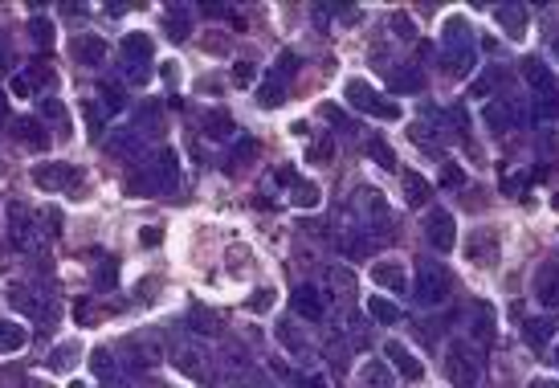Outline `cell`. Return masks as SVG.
Returning <instances> with one entry per match:
<instances>
[{
    "label": "cell",
    "instance_id": "d6986e66",
    "mask_svg": "<svg viewBox=\"0 0 559 388\" xmlns=\"http://www.w3.org/2000/svg\"><path fill=\"white\" fill-rule=\"evenodd\" d=\"M209 135H229V119H209Z\"/></svg>",
    "mask_w": 559,
    "mask_h": 388
},
{
    "label": "cell",
    "instance_id": "9a60e30c",
    "mask_svg": "<svg viewBox=\"0 0 559 388\" xmlns=\"http://www.w3.org/2000/svg\"><path fill=\"white\" fill-rule=\"evenodd\" d=\"M20 344H25V331L20 327H4V323H0V351L20 348Z\"/></svg>",
    "mask_w": 559,
    "mask_h": 388
},
{
    "label": "cell",
    "instance_id": "52a82bcc",
    "mask_svg": "<svg viewBox=\"0 0 559 388\" xmlns=\"http://www.w3.org/2000/svg\"><path fill=\"white\" fill-rule=\"evenodd\" d=\"M388 360H392V364H396V368H400V376H408V380H421V360H417V356H408V348L405 344H388Z\"/></svg>",
    "mask_w": 559,
    "mask_h": 388
},
{
    "label": "cell",
    "instance_id": "9c48e42d",
    "mask_svg": "<svg viewBox=\"0 0 559 388\" xmlns=\"http://www.w3.org/2000/svg\"><path fill=\"white\" fill-rule=\"evenodd\" d=\"M360 384L364 388H392V376H388V368L380 364V360H371V364L360 372Z\"/></svg>",
    "mask_w": 559,
    "mask_h": 388
},
{
    "label": "cell",
    "instance_id": "5bb4252c",
    "mask_svg": "<svg viewBox=\"0 0 559 388\" xmlns=\"http://www.w3.org/2000/svg\"><path fill=\"white\" fill-rule=\"evenodd\" d=\"M405 184H408V205H424L429 200V184H424L421 176H408Z\"/></svg>",
    "mask_w": 559,
    "mask_h": 388
},
{
    "label": "cell",
    "instance_id": "277c9868",
    "mask_svg": "<svg viewBox=\"0 0 559 388\" xmlns=\"http://www.w3.org/2000/svg\"><path fill=\"white\" fill-rule=\"evenodd\" d=\"M535 298H539V307H547V310L559 307V266L555 262L539 266V274H535Z\"/></svg>",
    "mask_w": 559,
    "mask_h": 388
},
{
    "label": "cell",
    "instance_id": "ffe728a7",
    "mask_svg": "<svg viewBox=\"0 0 559 388\" xmlns=\"http://www.w3.org/2000/svg\"><path fill=\"white\" fill-rule=\"evenodd\" d=\"M270 303H274V291H262V294L250 303V310H270Z\"/></svg>",
    "mask_w": 559,
    "mask_h": 388
},
{
    "label": "cell",
    "instance_id": "5b68a950",
    "mask_svg": "<svg viewBox=\"0 0 559 388\" xmlns=\"http://www.w3.org/2000/svg\"><path fill=\"white\" fill-rule=\"evenodd\" d=\"M348 90H351V95H348L351 102H355V107H364V111H371V115H384V119H396V115H400V107H392V102H376L364 82H348Z\"/></svg>",
    "mask_w": 559,
    "mask_h": 388
},
{
    "label": "cell",
    "instance_id": "3957f363",
    "mask_svg": "<svg viewBox=\"0 0 559 388\" xmlns=\"http://www.w3.org/2000/svg\"><path fill=\"white\" fill-rule=\"evenodd\" d=\"M429 241H433V250H453V241H457V225H453V217L445 213V209H433L429 213Z\"/></svg>",
    "mask_w": 559,
    "mask_h": 388
},
{
    "label": "cell",
    "instance_id": "8992f818",
    "mask_svg": "<svg viewBox=\"0 0 559 388\" xmlns=\"http://www.w3.org/2000/svg\"><path fill=\"white\" fill-rule=\"evenodd\" d=\"M469 262H482V266H494V262H498V237L490 229L469 237Z\"/></svg>",
    "mask_w": 559,
    "mask_h": 388
},
{
    "label": "cell",
    "instance_id": "7402d4cb",
    "mask_svg": "<svg viewBox=\"0 0 559 388\" xmlns=\"http://www.w3.org/2000/svg\"><path fill=\"white\" fill-rule=\"evenodd\" d=\"M531 388H559V384H551V380H535Z\"/></svg>",
    "mask_w": 559,
    "mask_h": 388
},
{
    "label": "cell",
    "instance_id": "7a4b0ae2",
    "mask_svg": "<svg viewBox=\"0 0 559 388\" xmlns=\"http://www.w3.org/2000/svg\"><path fill=\"white\" fill-rule=\"evenodd\" d=\"M445 294H449V274L441 266H433V262H424L417 270V298L421 303H441Z\"/></svg>",
    "mask_w": 559,
    "mask_h": 388
},
{
    "label": "cell",
    "instance_id": "7c38bea8",
    "mask_svg": "<svg viewBox=\"0 0 559 388\" xmlns=\"http://www.w3.org/2000/svg\"><path fill=\"white\" fill-rule=\"evenodd\" d=\"M547 335H551V327H547L543 319H531V323H527V344H531V348H543Z\"/></svg>",
    "mask_w": 559,
    "mask_h": 388
},
{
    "label": "cell",
    "instance_id": "44dd1931",
    "mask_svg": "<svg viewBox=\"0 0 559 388\" xmlns=\"http://www.w3.org/2000/svg\"><path fill=\"white\" fill-rule=\"evenodd\" d=\"M253 74H257V70H253L250 61H241V66H237V82H241V86H245V82H250Z\"/></svg>",
    "mask_w": 559,
    "mask_h": 388
},
{
    "label": "cell",
    "instance_id": "e0dca14e",
    "mask_svg": "<svg viewBox=\"0 0 559 388\" xmlns=\"http://www.w3.org/2000/svg\"><path fill=\"white\" fill-rule=\"evenodd\" d=\"M371 155H376V164H384V168H392V164H396V159H392V147H388V143H380V139L371 143Z\"/></svg>",
    "mask_w": 559,
    "mask_h": 388
},
{
    "label": "cell",
    "instance_id": "ba28073f",
    "mask_svg": "<svg viewBox=\"0 0 559 388\" xmlns=\"http://www.w3.org/2000/svg\"><path fill=\"white\" fill-rule=\"evenodd\" d=\"M294 310H298L302 319H319V315H323V298L310 291V286H298V291H294Z\"/></svg>",
    "mask_w": 559,
    "mask_h": 388
},
{
    "label": "cell",
    "instance_id": "4fadbf2b",
    "mask_svg": "<svg viewBox=\"0 0 559 388\" xmlns=\"http://www.w3.org/2000/svg\"><path fill=\"white\" fill-rule=\"evenodd\" d=\"M527 78H531V86H535V90H547V95H551V74H547L543 66L527 61Z\"/></svg>",
    "mask_w": 559,
    "mask_h": 388
},
{
    "label": "cell",
    "instance_id": "603a6c76",
    "mask_svg": "<svg viewBox=\"0 0 559 388\" xmlns=\"http://www.w3.org/2000/svg\"><path fill=\"white\" fill-rule=\"evenodd\" d=\"M555 364H559V344H555Z\"/></svg>",
    "mask_w": 559,
    "mask_h": 388
},
{
    "label": "cell",
    "instance_id": "6da1fadb",
    "mask_svg": "<svg viewBox=\"0 0 559 388\" xmlns=\"http://www.w3.org/2000/svg\"><path fill=\"white\" fill-rule=\"evenodd\" d=\"M478 372H482V364H478V356H474L469 344H449V356H445V376H449L453 384H457V388H474V384H478Z\"/></svg>",
    "mask_w": 559,
    "mask_h": 388
},
{
    "label": "cell",
    "instance_id": "ac0fdd59",
    "mask_svg": "<svg viewBox=\"0 0 559 388\" xmlns=\"http://www.w3.org/2000/svg\"><path fill=\"white\" fill-rule=\"evenodd\" d=\"M298 205H319V188H310V184H298V196H294Z\"/></svg>",
    "mask_w": 559,
    "mask_h": 388
},
{
    "label": "cell",
    "instance_id": "30bf717a",
    "mask_svg": "<svg viewBox=\"0 0 559 388\" xmlns=\"http://www.w3.org/2000/svg\"><path fill=\"white\" fill-rule=\"evenodd\" d=\"M371 278H376V282H380V286H388V291H405V270H400V266H376V274H371Z\"/></svg>",
    "mask_w": 559,
    "mask_h": 388
},
{
    "label": "cell",
    "instance_id": "cb8c5ba5",
    "mask_svg": "<svg viewBox=\"0 0 559 388\" xmlns=\"http://www.w3.org/2000/svg\"><path fill=\"white\" fill-rule=\"evenodd\" d=\"M555 54H559V41H555Z\"/></svg>",
    "mask_w": 559,
    "mask_h": 388
},
{
    "label": "cell",
    "instance_id": "8fae6325",
    "mask_svg": "<svg viewBox=\"0 0 559 388\" xmlns=\"http://www.w3.org/2000/svg\"><path fill=\"white\" fill-rule=\"evenodd\" d=\"M367 310H371L376 319H384V323H396V319H400V310L392 307L388 298H371V303H367Z\"/></svg>",
    "mask_w": 559,
    "mask_h": 388
},
{
    "label": "cell",
    "instance_id": "2e32d148",
    "mask_svg": "<svg viewBox=\"0 0 559 388\" xmlns=\"http://www.w3.org/2000/svg\"><path fill=\"white\" fill-rule=\"evenodd\" d=\"M441 184H445V188H462V184H465V172L457 168V164H445V168H441Z\"/></svg>",
    "mask_w": 559,
    "mask_h": 388
}]
</instances>
